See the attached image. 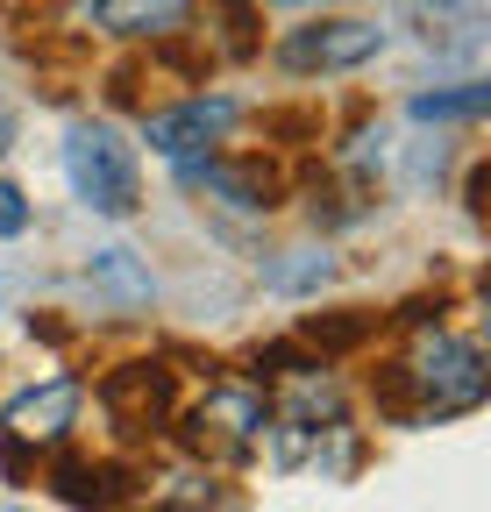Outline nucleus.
I'll return each mask as SVG.
<instances>
[{"label": "nucleus", "instance_id": "nucleus-1", "mask_svg": "<svg viewBox=\"0 0 491 512\" xmlns=\"http://www.w3.org/2000/svg\"><path fill=\"white\" fill-rule=\"evenodd\" d=\"M392 384H399L420 413H435V420L470 413V406L484 399V349L463 342V335H449V328H435V335L413 342V356L399 363Z\"/></svg>", "mask_w": 491, "mask_h": 512}, {"label": "nucleus", "instance_id": "nucleus-2", "mask_svg": "<svg viewBox=\"0 0 491 512\" xmlns=\"http://www.w3.org/2000/svg\"><path fill=\"white\" fill-rule=\"evenodd\" d=\"M65 178H72V192L93 207V214H136V200H143V171H136V150L114 136V128H100V121H79L72 136H65Z\"/></svg>", "mask_w": 491, "mask_h": 512}, {"label": "nucleus", "instance_id": "nucleus-3", "mask_svg": "<svg viewBox=\"0 0 491 512\" xmlns=\"http://www.w3.org/2000/svg\"><path fill=\"white\" fill-rule=\"evenodd\" d=\"M271 427V399L257 392V384H214V392L186 413V441L200 448V456L228 463V456H250V448L264 441Z\"/></svg>", "mask_w": 491, "mask_h": 512}, {"label": "nucleus", "instance_id": "nucleus-4", "mask_svg": "<svg viewBox=\"0 0 491 512\" xmlns=\"http://www.w3.org/2000/svg\"><path fill=\"white\" fill-rule=\"evenodd\" d=\"M72 420H79V377H43V384H29V392L0 413V441H8V463L22 470L29 463V448L43 456V448H57L72 434Z\"/></svg>", "mask_w": 491, "mask_h": 512}, {"label": "nucleus", "instance_id": "nucleus-5", "mask_svg": "<svg viewBox=\"0 0 491 512\" xmlns=\"http://www.w3.org/2000/svg\"><path fill=\"white\" fill-rule=\"evenodd\" d=\"M385 50V29L378 22H306L278 43V64L285 72H356Z\"/></svg>", "mask_w": 491, "mask_h": 512}, {"label": "nucleus", "instance_id": "nucleus-6", "mask_svg": "<svg viewBox=\"0 0 491 512\" xmlns=\"http://www.w3.org/2000/svg\"><path fill=\"white\" fill-rule=\"evenodd\" d=\"M235 100H221V93H193V100H178V107H164V114H150L143 121V143L157 150V157H171V164H186V157H200V150H214L228 128H235Z\"/></svg>", "mask_w": 491, "mask_h": 512}, {"label": "nucleus", "instance_id": "nucleus-7", "mask_svg": "<svg viewBox=\"0 0 491 512\" xmlns=\"http://www.w3.org/2000/svg\"><path fill=\"white\" fill-rule=\"evenodd\" d=\"M100 399H107V413H114L121 434H157L171 420V370L164 363H121Z\"/></svg>", "mask_w": 491, "mask_h": 512}, {"label": "nucleus", "instance_id": "nucleus-8", "mask_svg": "<svg viewBox=\"0 0 491 512\" xmlns=\"http://www.w3.org/2000/svg\"><path fill=\"white\" fill-rule=\"evenodd\" d=\"M193 0H79L72 22L100 29V36H171L186 22Z\"/></svg>", "mask_w": 491, "mask_h": 512}, {"label": "nucleus", "instance_id": "nucleus-9", "mask_svg": "<svg viewBox=\"0 0 491 512\" xmlns=\"http://www.w3.org/2000/svg\"><path fill=\"white\" fill-rule=\"evenodd\" d=\"M86 278H93V292H107L114 306H150V292H157V278L143 271V256L136 249H93V264H86Z\"/></svg>", "mask_w": 491, "mask_h": 512}, {"label": "nucleus", "instance_id": "nucleus-10", "mask_svg": "<svg viewBox=\"0 0 491 512\" xmlns=\"http://www.w3.org/2000/svg\"><path fill=\"white\" fill-rule=\"evenodd\" d=\"M57 498H65V505H86V512H107V505L121 498V477H114V470H93V463H79V456H65V463H57Z\"/></svg>", "mask_w": 491, "mask_h": 512}, {"label": "nucleus", "instance_id": "nucleus-11", "mask_svg": "<svg viewBox=\"0 0 491 512\" xmlns=\"http://www.w3.org/2000/svg\"><path fill=\"white\" fill-rule=\"evenodd\" d=\"M491 107V86L470 79V86H449V93H413V121H477Z\"/></svg>", "mask_w": 491, "mask_h": 512}, {"label": "nucleus", "instance_id": "nucleus-12", "mask_svg": "<svg viewBox=\"0 0 491 512\" xmlns=\"http://www.w3.org/2000/svg\"><path fill=\"white\" fill-rule=\"evenodd\" d=\"M328 271H335V264H328L321 249H292V264H271L264 285H271V292H314V285H328Z\"/></svg>", "mask_w": 491, "mask_h": 512}, {"label": "nucleus", "instance_id": "nucleus-13", "mask_svg": "<svg viewBox=\"0 0 491 512\" xmlns=\"http://www.w3.org/2000/svg\"><path fill=\"white\" fill-rule=\"evenodd\" d=\"M363 335H371V320H363V313H349V320H306V349H321V356L356 349Z\"/></svg>", "mask_w": 491, "mask_h": 512}, {"label": "nucleus", "instance_id": "nucleus-14", "mask_svg": "<svg viewBox=\"0 0 491 512\" xmlns=\"http://www.w3.org/2000/svg\"><path fill=\"white\" fill-rule=\"evenodd\" d=\"M214 8L228 15V29H221V50H228V57H250V50H257V36H250V8H242V0H214Z\"/></svg>", "mask_w": 491, "mask_h": 512}, {"label": "nucleus", "instance_id": "nucleus-15", "mask_svg": "<svg viewBox=\"0 0 491 512\" xmlns=\"http://www.w3.org/2000/svg\"><path fill=\"white\" fill-rule=\"evenodd\" d=\"M29 228V200H22V185H8V178H0V242H8V235H22Z\"/></svg>", "mask_w": 491, "mask_h": 512}, {"label": "nucleus", "instance_id": "nucleus-16", "mask_svg": "<svg viewBox=\"0 0 491 512\" xmlns=\"http://www.w3.org/2000/svg\"><path fill=\"white\" fill-rule=\"evenodd\" d=\"M8 136H15V121H8V114H0V150H8Z\"/></svg>", "mask_w": 491, "mask_h": 512}, {"label": "nucleus", "instance_id": "nucleus-17", "mask_svg": "<svg viewBox=\"0 0 491 512\" xmlns=\"http://www.w3.org/2000/svg\"><path fill=\"white\" fill-rule=\"evenodd\" d=\"M285 8H314V0H285Z\"/></svg>", "mask_w": 491, "mask_h": 512}]
</instances>
